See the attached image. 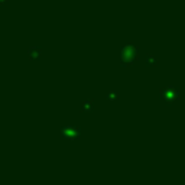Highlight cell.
Returning <instances> with one entry per match:
<instances>
[{"label":"cell","instance_id":"1","mask_svg":"<svg viewBox=\"0 0 185 185\" xmlns=\"http://www.w3.org/2000/svg\"><path fill=\"white\" fill-rule=\"evenodd\" d=\"M163 98H166V97H171V98H175V97L178 96V93H177V90H174V88H166V90H163V94H161Z\"/></svg>","mask_w":185,"mask_h":185}]
</instances>
